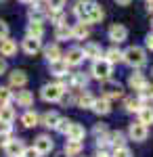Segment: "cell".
I'll return each mask as SVG.
<instances>
[{"label":"cell","instance_id":"cell-1","mask_svg":"<svg viewBox=\"0 0 153 157\" xmlns=\"http://www.w3.org/2000/svg\"><path fill=\"white\" fill-rule=\"evenodd\" d=\"M71 13L76 15V19H78L80 23H86V25L101 23L103 17H105L103 6H101L96 0H73Z\"/></svg>","mask_w":153,"mask_h":157},{"label":"cell","instance_id":"cell-2","mask_svg":"<svg viewBox=\"0 0 153 157\" xmlns=\"http://www.w3.org/2000/svg\"><path fill=\"white\" fill-rule=\"evenodd\" d=\"M122 61L132 69H141L147 65V50L143 46H128L126 50H122Z\"/></svg>","mask_w":153,"mask_h":157},{"label":"cell","instance_id":"cell-3","mask_svg":"<svg viewBox=\"0 0 153 157\" xmlns=\"http://www.w3.org/2000/svg\"><path fill=\"white\" fill-rule=\"evenodd\" d=\"M65 92H67V84L63 80H57V82H48V84L42 86L40 97L44 103H59Z\"/></svg>","mask_w":153,"mask_h":157},{"label":"cell","instance_id":"cell-4","mask_svg":"<svg viewBox=\"0 0 153 157\" xmlns=\"http://www.w3.org/2000/svg\"><path fill=\"white\" fill-rule=\"evenodd\" d=\"M111 73H113V65H111V63H107L105 59H96V61H92L88 75H90L92 80L105 82V80H111Z\"/></svg>","mask_w":153,"mask_h":157},{"label":"cell","instance_id":"cell-5","mask_svg":"<svg viewBox=\"0 0 153 157\" xmlns=\"http://www.w3.org/2000/svg\"><path fill=\"white\" fill-rule=\"evenodd\" d=\"M122 94H124V88H122L120 82H116V80H105V82H101V97L113 101V98H120Z\"/></svg>","mask_w":153,"mask_h":157},{"label":"cell","instance_id":"cell-6","mask_svg":"<svg viewBox=\"0 0 153 157\" xmlns=\"http://www.w3.org/2000/svg\"><path fill=\"white\" fill-rule=\"evenodd\" d=\"M88 82H90V75H86V73H82V71H76V73H69V80H67L65 84H67V90L82 92V90H86Z\"/></svg>","mask_w":153,"mask_h":157},{"label":"cell","instance_id":"cell-7","mask_svg":"<svg viewBox=\"0 0 153 157\" xmlns=\"http://www.w3.org/2000/svg\"><path fill=\"white\" fill-rule=\"evenodd\" d=\"M107 38L111 40V44H122V42L128 40V27L122 25V23L109 25V29H107Z\"/></svg>","mask_w":153,"mask_h":157},{"label":"cell","instance_id":"cell-8","mask_svg":"<svg viewBox=\"0 0 153 157\" xmlns=\"http://www.w3.org/2000/svg\"><path fill=\"white\" fill-rule=\"evenodd\" d=\"M126 136H128L130 140H134V143H143V140H147V136H149V128L143 126L141 121H132L128 126Z\"/></svg>","mask_w":153,"mask_h":157},{"label":"cell","instance_id":"cell-9","mask_svg":"<svg viewBox=\"0 0 153 157\" xmlns=\"http://www.w3.org/2000/svg\"><path fill=\"white\" fill-rule=\"evenodd\" d=\"M32 147L44 157V155H48V153L55 149V143H53V138H50L48 134H38V136L34 138V145H32Z\"/></svg>","mask_w":153,"mask_h":157},{"label":"cell","instance_id":"cell-10","mask_svg":"<svg viewBox=\"0 0 153 157\" xmlns=\"http://www.w3.org/2000/svg\"><path fill=\"white\" fill-rule=\"evenodd\" d=\"M147 86H149V80H147V75L143 71L136 69V71H132L128 75V88L130 90H136V94H139L141 90H145Z\"/></svg>","mask_w":153,"mask_h":157},{"label":"cell","instance_id":"cell-11","mask_svg":"<svg viewBox=\"0 0 153 157\" xmlns=\"http://www.w3.org/2000/svg\"><path fill=\"white\" fill-rule=\"evenodd\" d=\"M63 61H65L69 67H80L84 63L82 46H71V48H67V52H63Z\"/></svg>","mask_w":153,"mask_h":157},{"label":"cell","instance_id":"cell-12","mask_svg":"<svg viewBox=\"0 0 153 157\" xmlns=\"http://www.w3.org/2000/svg\"><path fill=\"white\" fill-rule=\"evenodd\" d=\"M13 101L17 103V107L29 109V107H34V92H32V90H25V88H19V90L13 94Z\"/></svg>","mask_w":153,"mask_h":157},{"label":"cell","instance_id":"cell-13","mask_svg":"<svg viewBox=\"0 0 153 157\" xmlns=\"http://www.w3.org/2000/svg\"><path fill=\"white\" fill-rule=\"evenodd\" d=\"M2 149H4V155L6 157H21V153H23V149H25V143H23V138H15L13 136Z\"/></svg>","mask_w":153,"mask_h":157},{"label":"cell","instance_id":"cell-14","mask_svg":"<svg viewBox=\"0 0 153 157\" xmlns=\"http://www.w3.org/2000/svg\"><path fill=\"white\" fill-rule=\"evenodd\" d=\"M25 36L42 40V36H44V19H29V23L25 27Z\"/></svg>","mask_w":153,"mask_h":157},{"label":"cell","instance_id":"cell-15","mask_svg":"<svg viewBox=\"0 0 153 157\" xmlns=\"http://www.w3.org/2000/svg\"><path fill=\"white\" fill-rule=\"evenodd\" d=\"M27 73L23 71V69H13L11 73H9V88H25L27 86Z\"/></svg>","mask_w":153,"mask_h":157},{"label":"cell","instance_id":"cell-16","mask_svg":"<svg viewBox=\"0 0 153 157\" xmlns=\"http://www.w3.org/2000/svg\"><path fill=\"white\" fill-rule=\"evenodd\" d=\"M21 50H23L27 57H36L40 50H42V40H38V38H23V42H21Z\"/></svg>","mask_w":153,"mask_h":157},{"label":"cell","instance_id":"cell-17","mask_svg":"<svg viewBox=\"0 0 153 157\" xmlns=\"http://www.w3.org/2000/svg\"><path fill=\"white\" fill-rule=\"evenodd\" d=\"M103 46L99 44V42H86L84 44V59H90V61H96V59H103Z\"/></svg>","mask_w":153,"mask_h":157},{"label":"cell","instance_id":"cell-18","mask_svg":"<svg viewBox=\"0 0 153 157\" xmlns=\"http://www.w3.org/2000/svg\"><path fill=\"white\" fill-rule=\"evenodd\" d=\"M17 50H19L17 40H13V38H2V40H0V57H2V59L15 57Z\"/></svg>","mask_w":153,"mask_h":157},{"label":"cell","instance_id":"cell-19","mask_svg":"<svg viewBox=\"0 0 153 157\" xmlns=\"http://www.w3.org/2000/svg\"><path fill=\"white\" fill-rule=\"evenodd\" d=\"M65 136H67V140H80V143H82L84 136H86L84 124H80V121H71L69 128H67V132H65Z\"/></svg>","mask_w":153,"mask_h":157},{"label":"cell","instance_id":"cell-20","mask_svg":"<svg viewBox=\"0 0 153 157\" xmlns=\"http://www.w3.org/2000/svg\"><path fill=\"white\" fill-rule=\"evenodd\" d=\"M48 71L53 73L57 80H63V78L69 75V65L63 59H59V61H55V63H48Z\"/></svg>","mask_w":153,"mask_h":157},{"label":"cell","instance_id":"cell-21","mask_svg":"<svg viewBox=\"0 0 153 157\" xmlns=\"http://www.w3.org/2000/svg\"><path fill=\"white\" fill-rule=\"evenodd\" d=\"M90 111H92V113H96V115H109V113H111V101H109V98H105V97L94 98Z\"/></svg>","mask_w":153,"mask_h":157},{"label":"cell","instance_id":"cell-22","mask_svg":"<svg viewBox=\"0 0 153 157\" xmlns=\"http://www.w3.org/2000/svg\"><path fill=\"white\" fill-rule=\"evenodd\" d=\"M90 25H86V23H73L71 25V40H88L90 38Z\"/></svg>","mask_w":153,"mask_h":157},{"label":"cell","instance_id":"cell-23","mask_svg":"<svg viewBox=\"0 0 153 157\" xmlns=\"http://www.w3.org/2000/svg\"><path fill=\"white\" fill-rule=\"evenodd\" d=\"M42 50H44V59H46V63H55V61L63 59V50H61L59 44H48V46H42Z\"/></svg>","mask_w":153,"mask_h":157},{"label":"cell","instance_id":"cell-24","mask_svg":"<svg viewBox=\"0 0 153 157\" xmlns=\"http://www.w3.org/2000/svg\"><path fill=\"white\" fill-rule=\"evenodd\" d=\"M63 151H65V157H80L84 151V143H80V140H65Z\"/></svg>","mask_w":153,"mask_h":157},{"label":"cell","instance_id":"cell-25","mask_svg":"<svg viewBox=\"0 0 153 157\" xmlns=\"http://www.w3.org/2000/svg\"><path fill=\"white\" fill-rule=\"evenodd\" d=\"M38 121H40V115L36 113L34 109H25L23 111V115H21V126H23V128H27V130H29V128H36Z\"/></svg>","mask_w":153,"mask_h":157},{"label":"cell","instance_id":"cell-26","mask_svg":"<svg viewBox=\"0 0 153 157\" xmlns=\"http://www.w3.org/2000/svg\"><path fill=\"white\" fill-rule=\"evenodd\" d=\"M59 117H61V115L57 113V111H44V113L40 115L38 126H44V128H53V130H55V126H57Z\"/></svg>","mask_w":153,"mask_h":157},{"label":"cell","instance_id":"cell-27","mask_svg":"<svg viewBox=\"0 0 153 157\" xmlns=\"http://www.w3.org/2000/svg\"><path fill=\"white\" fill-rule=\"evenodd\" d=\"M94 94L92 92H88V90H82V92H78V98H76V107L80 109H90L94 103Z\"/></svg>","mask_w":153,"mask_h":157},{"label":"cell","instance_id":"cell-28","mask_svg":"<svg viewBox=\"0 0 153 157\" xmlns=\"http://www.w3.org/2000/svg\"><path fill=\"white\" fill-rule=\"evenodd\" d=\"M103 59H105L107 63H111V65L122 63V50L118 48V44H113V46H109L107 50H103Z\"/></svg>","mask_w":153,"mask_h":157},{"label":"cell","instance_id":"cell-29","mask_svg":"<svg viewBox=\"0 0 153 157\" xmlns=\"http://www.w3.org/2000/svg\"><path fill=\"white\" fill-rule=\"evenodd\" d=\"M17 117V111L13 105H0V124H13Z\"/></svg>","mask_w":153,"mask_h":157},{"label":"cell","instance_id":"cell-30","mask_svg":"<svg viewBox=\"0 0 153 157\" xmlns=\"http://www.w3.org/2000/svg\"><path fill=\"white\" fill-rule=\"evenodd\" d=\"M55 40H59V42L71 40V25H67V23L55 25Z\"/></svg>","mask_w":153,"mask_h":157},{"label":"cell","instance_id":"cell-31","mask_svg":"<svg viewBox=\"0 0 153 157\" xmlns=\"http://www.w3.org/2000/svg\"><path fill=\"white\" fill-rule=\"evenodd\" d=\"M136 115H139V120H136V121H141L143 126H147V128L153 126V105H145Z\"/></svg>","mask_w":153,"mask_h":157},{"label":"cell","instance_id":"cell-32","mask_svg":"<svg viewBox=\"0 0 153 157\" xmlns=\"http://www.w3.org/2000/svg\"><path fill=\"white\" fill-rule=\"evenodd\" d=\"M109 147L111 149H118V147H126V134L116 130V132H109Z\"/></svg>","mask_w":153,"mask_h":157},{"label":"cell","instance_id":"cell-33","mask_svg":"<svg viewBox=\"0 0 153 157\" xmlns=\"http://www.w3.org/2000/svg\"><path fill=\"white\" fill-rule=\"evenodd\" d=\"M143 107H145V105L139 101V97H130V98L124 101V109H126V113H139Z\"/></svg>","mask_w":153,"mask_h":157},{"label":"cell","instance_id":"cell-34","mask_svg":"<svg viewBox=\"0 0 153 157\" xmlns=\"http://www.w3.org/2000/svg\"><path fill=\"white\" fill-rule=\"evenodd\" d=\"M13 138V124H0V147H4Z\"/></svg>","mask_w":153,"mask_h":157},{"label":"cell","instance_id":"cell-35","mask_svg":"<svg viewBox=\"0 0 153 157\" xmlns=\"http://www.w3.org/2000/svg\"><path fill=\"white\" fill-rule=\"evenodd\" d=\"M13 94L15 90L9 86H0V105H11L13 103Z\"/></svg>","mask_w":153,"mask_h":157},{"label":"cell","instance_id":"cell-36","mask_svg":"<svg viewBox=\"0 0 153 157\" xmlns=\"http://www.w3.org/2000/svg\"><path fill=\"white\" fill-rule=\"evenodd\" d=\"M139 101H141L143 105H153V86L149 84L145 90L139 92Z\"/></svg>","mask_w":153,"mask_h":157},{"label":"cell","instance_id":"cell-37","mask_svg":"<svg viewBox=\"0 0 153 157\" xmlns=\"http://www.w3.org/2000/svg\"><path fill=\"white\" fill-rule=\"evenodd\" d=\"M94 138H96V140H94L96 151H107V149H109V132L101 134V136H94Z\"/></svg>","mask_w":153,"mask_h":157},{"label":"cell","instance_id":"cell-38","mask_svg":"<svg viewBox=\"0 0 153 157\" xmlns=\"http://www.w3.org/2000/svg\"><path fill=\"white\" fill-rule=\"evenodd\" d=\"M71 120H67V117H59V121H57V126H55V130L59 134H65L67 132V128H69Z\"/></svg>","mask_w":153,"mask_h":157},{"label":"cell","instance_id":"cell-39","mask_svg":"<svg viewBox=\"0 0 153 157\" xmlns=\"http://www.w3.org/2000/svg\"><path fill=\"white\" fill-rule=\"evenodd\" d=\"M46 4L50 11H63L65 4H67V0H46Z\"/></svg>","mask_w":153,"mask_h":157},{"label":"cell","instance_id":"cell-40","mask_svg":"<svg viewBox=\"0 0 153 157\" xmlns=\"http://www.w3.org/2000/svg\"><path fill=\"white\" fill-rule=\"evenodd\" d=\"M111 157H132V151L128 147H118V149H113Z\"/></svg>","mask_w":153,"mask_h":157},{"label":"cell","instance_id":"cell-41","mask_svg":"<svg viewBox=\"0 0 153 157\" xmlns=\"http://www.w3.org/2000/svg\"><path fill=\"white\" fill-rule=\"evenodd\" d=\"M21 157H42L38 151H36L34 147H25L23 149V153H21Z\"/></svg>","mask_w":153,"mask_h":157},{"label":"cell","instance_id":"cell-42","mask_svg":"<svg viewBox=\"0 0 153 157\" xmlns=\"http://www.w3.org/2000/svg\"><path fill=\"white\" fill-rule=\"evenodd\" d=\"M92 134L94 136H101V134H107V124H96L92 128Z\"/></svg>","mask_w":153,"mask_h":157},{"label":"cell","instance_id":"cell-43","mask_svg":"<svg viewBox=\"0 0 153 157\" xmlns=\"http://www.w3.org/2000/svg\"><path fill=\"white\" fill-rule=\"evenodd\" d=\"M2 38H9V23L4 19H0V40Z\"/></svg>","mask_w":153,"mask_h":157},{"label":"cell","instance_id":"cell-44","mask_svg":"<svg viewBox=\"0 0 153 157\" xmlns=\"http://www.w3.org/2000/svg\"><path fill=\"white\" fill-rule=\"evenodd\" d=\"M145 48L153 52V32H149V34H147V38H145Z\"/></svg>","mask_w":153,"mask_h":157},{"label":"cell","instance_id":"cell-45","mask_svg":"<svg viewBox=\"0 0 153 157\" xmlns=\"http://www.w3.org/2000/svg\"><path fill=\"white\" fill-rule=\"evenodd\" d=\"M6 71H9V63H6V59L0 57V75H4Z\"/></svg>","mask_w":153,"mask_h":157},{"label":"cell","instance_id":"cell-46","mask_svg":"<svg viewBox=\"0 0 153 157\" xmlns=\"http://www.w3.org/2000/svg\"><path fill=\"white\" fill-rule=\"evenodd\" d=\"M113 2H116L118 6H128V4L132 2V0H113Z\"/></svg>","mask_w":153,"mask_h":157},{"label":"cell","instance_id":"cell-47","mask_svg":"<svg viewBox=\"0 0 153 157\" xmlns=\"http://www.w3.org/2000/svg\"><path fill=\"white\" fill-rule=\"evenodd\" d=\"M94 157H111V153H109V151H96Z\"/></svg>","mask_w":153,"mask_h":157},{"label":"cell","instance_id":"cell-48","mask_svg":"<svg viewBox=\"0 0 153 157\" xmlns=\"http://www.w3.org/2000/svg\"><path fill=\"white\" fill-rule=\"evenodd\" d=\"M147 11L153 13V0H147Z\"/></svg>","mask_w":153,"mask_h":157},{"label":"cell","instance_id":"cell-49","mask_svg":"<svg viewBox=\"0 0 153 157\" xmlns=\"http://www.w3.org/2000/svg\"><path fill=\"white\" fill-rule=\"evenodd\" d=\"M19 2H23V4H27V2H29V4H36L38 0H19Z\"/></svg>","mask_w":153,"mask_h":157},{"label":"cell","instance_id":"cell-50","mask_svg":"<svg viewBox=\"0 0 153 157\" xmlns=\"http://www.w3.org/2000/svg\"><path fill=\"white\" fill-rule=\"evenodd\" d=\"M151 27H153V21H151Z\"/></svg>","mask_w":153,"mask_h":157},{"label":"cell","instance_id":"cell-51","mask_svg":"<svg viewBox=\"0 0 153 157\" xmlns=\"http://www.w3.org/2000/svg\"><path fill=\"white\" fill-rule=\"evenodd\" d=\"M0 2H4V0H0Z\"/></svg>","mask_w":153,"mask_h":157}]
</instances>
